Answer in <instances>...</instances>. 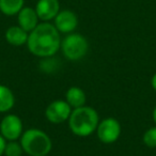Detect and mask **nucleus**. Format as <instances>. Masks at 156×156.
<instances>
[{
    "label": "nucleus",
    "instance_id": "nucleus-1",
    "mask_svg": "<svg viewBox=\"0 0 156 156\" xmlns=\"http://www.w3.org/2000/svg\"><path fill=\"white\" fill-rule=\"evenodd\" d=\"M61 33L54 24L42 22L29 32L27 47L28 50L37 58L54 57L61 48Z\"/></svg>",
    "mask_w": 156,
    "mask_h": 156
},
{
    "label": "nucleus",
    "instance_id": "nucleus-2",
    "mask_svg": "<svg viewBox=\"0 0 156 156\" xmlns=\"http://www.w3.org/2000/svg\"><path fill=\"white\" fill-rule=\"evenodd\" d=\"M67 122L69 129L75 136L89 137L95 133L100 123V117L95 109L85 105L73 109Z\"/></svg>",
    "mask_w": 156,
    "mask_h": 156
},
{
    "label": "nucleus",
    "instance_id": "nucleus-3",
    "mask_svg": "<svg viewBox=\"0 0 156 156\" xmlns=\"http://www.w3.org/2000/svg\"><path fill=\"white\" fill-rule=\"evenodd\" d=\"M20 142L24 153L29 156H47L52 150V140L47 133L40 128L24 130Z\"/></svg>",
    "mask_w": 156,
    "mask_h": 156
},
{
    "label": "nucleus",
    "instance_id": "nucleus-4",
    "mask_svg": "<svg viewBox=\"0 0 156 156\" xmlns=\"http://www.w3.org/2000/svg\"><path fill=\"white\" fill-rule=\"evenodd\" d=\"M60 49L69 61H79L89 51V42L80 33L72 32L62 39Z\"/></svg>",
    "mask_w": 156,
    "mask_h": 156
},
{
    "label": "nucleus",
    "instance_id": "nucleus-5",
    "mask_svg": "<svg viewBox=\"0 0 156 156\" xmlns=\"http://www.w3.org/2000/svg\"><path fill=\"white\" fill-rule=\"evenodd\" d=\"M95 133L101 142L105 144L115 143L121 136V123L115 118H105L103 120H100Z\"/></svg>",
    "mask_w": 156,
    "mask_h": 156
},
{
    "label": "nucleus",
    "instance_id": "nucleus-6",
    "mask_svg": "<svg viewBox=\"0 0 156 156\" xmlns=\"http://www.w3.org/2000/svg\"><path fill=\"white\" fill-rule=\"evenodd\" d=\"M24 133V124L18 115L9 113L0 122V134L7 141L18 140Z\"/></svg>",
    "mask_w": 156,
    "mask_h": 156
},
{
    "label": "nucleus",
    "instance_id": "nucleus-7",
    "mask_svg": "<svg viewBox=\"0 0 156 156\" xmlns=\"http://www.w3.org/2000/svg\"><path fill=\"white\" fill-rule=\"evenodd\" d=\"M72 107L65 100L52 101L45 109V118L47 121L55 125L64 123L69 120L72 113Z\"/></svg>",
    "mask_w": 156,
    "mask_h": 156
},
{
    "label": "nucleus",
    "instance_id": "nucleus-8",
    "mask_svg": "<svg viewBox=\"0 0 156 156\" xmlns=\"http://www.w3.org/2000/svg\"><path fill=\"white\" fill-rule=\"evenodd\" d=\"M54 26L63 34H69L76 30L78 26V17L71 10H60L54 20Z\"/></svg>",
    "mask_w": 156,
    "mask_h": 156
},
{
    "label": "nucleus",
    "instance_id": "nucleus-9",
    "mask_svg": "<svg viewBox=\"0 0 156 156\" xmlns=\"http://www.w3.org/2000/svg\"><path fill=\"white\" fill-rule=\"evenodd\" d=\"M34 9L42 22L54 20L61 10L59 0H39Z\"/></svg>",
    "mask_w": 156,
    "mask_h": 156
},
{
    "label": "nucleus",
    "instance_id": "nucleus-10",
    "mask_svg": "<svg viewBox=\"0 0 156 156\" xmlns=\"http://www.w3.org/2000/svg\"><path fill=\"white\" fill-rule=\"evenodd\" d=\"M40 18L34 8L24 7L17 14V25L27 32H31L40 24Z\"/></svg>",
    "mask_w": 156,
    "mask_h": 156
},
{
    "label": "nucleus",
    "instance_id": "nucleus-11",
    "mask_svg": "<svg viewBox=\"0 0 156 156\" xmlns=\"http://www.w3.org/2000/svg\"><path fill=\"white\" fill-rule=\"evenodd\" d=\"M28 35L29 33L25 31L23 28H20L18 25L16 26H11L5 30V41L12 46H23L26 45L27 41H28Z\"/></svg>",
    "mask_w": 156,
    "mask_h": 156
},
{
    "label": "nucleus",
    "instance_id": "nucleus-12",
    "mask_svg": "<svg viewBox=\"0 0 156 156\" xmlns=\"http://www.w3.org/2000/svg\"><path fill=\"white\" fill-rule=\"evenodd\" d=\"M65 101L72 107V109L79 108L87 104V94L80 87L73 86L65 92Z\"/></svg>",
    "mask_w": 156,
    "mask_h": 156
},
{
    "label": "nucleus",
    "instance_id": "nucleus-13",
    "mask_svg": "<svg viewBox=\"0 0 156 156\" xmlns=\"http://www.w3.org/2000/svg\"><path fill=\"white\" fill-rule=\"evenodd\" d=\"M15 105V95L8 86L0 85V113H7Z\"/></svg>",
    "mask_w": 156,
    "mask_h": 156
},
{
    "label": "nucleus",
    "instance_id": "nucleus-14",
    "mask_svg": "<svg viewBox=\"0 0 156 156\" xmlns=\"http://www.w3.org/2000/svg\"><path fill=\"white\" fill-rule=\"evenodd\" d=\"M25 7V0H0V12L5 16L17 15Z\"/></svg>",
    "mask_w": 156,
    "mask_h": 156
},
{
    "label": "nucleus",
    "instance_id": "nucleus-15",
    "mask_svg": "<svg viewBox=\"0 0 156 156\" xmlns=\"http://www.w3.org/2000/svg\"><path fill=\"white\" fill-rule=\"evenodd\" d=\"M24 153V150L22 147L20 142H18L17 140L13 141H7L5 149V156H22V154Z\"/></svg>",
    "mask_w": 156,
    "mask_h": 156
},
{
    "label": "nucleus",
    "instance_id": "nucleus-16",
    "mask_svg": "<svg viewBox=\"0 0 156 156\" xmlns=\"http://www.w3.org/2000/svg\"><path fill=\"white\" fill-rule=\"evenodd\" d=\"M142 141L144 145H147L150 149L156 147V125L147 128L142 136Z\"/></svg>",
    "mask_w": 156,
    "mask_h": 156
},
{
    "label": "nucleus",
    "instance_id": "nucleus-17",
    "mask_svg": "<svg viewBox=\"0 0 156 156\" xmlns=\"http://www.w3.org/2000/svg\"><path fill=\"white\" fill-rule=\"evenodd\" d=\"M40 67L44 73H54L56 72L58 65H57V61L54 59V57H49V58H44L42 60Z\"/></svg>",
    "mask_w": 156,
    "mask_h": 156
},
{
    "label": "nucleus",
    "instance_id": "nucleus-18",
    "mask_svg": "<svg viewBox=\"0 0 156 156\" xmlns=\"http://www.w3.org/2000/svg\"><path fill=\"white\" fill-rule=\"evenodd\" d=\"M5 144H7V140H5L2 135L0 134V156H2L5 154Z\"/></svg>",
    "mask_w": 156,
    "mask_h": 156
},
{
    "label": "nucleus",
    "instance_id": "nucleus-19",
    "mask_svg": "<svg viewBox=\"0 0 156 156\" xmlns=\"http://www.w3.org/2000/svg\"><path fill=\"white\" fill-rule=\"evenodd\" d=\"M151 87H152V89L156 92V73L154 74L151 78Z\"/></svg>",
    "mask_w": 156,
    "mask_h": 156
},
{
    "label": "nucleus",
    "instance_id": "nucleus-20",
    "mask_svg": "<svg viewBox=\"0 0 156 156\" xmlns=\"http://www.w3.org/2000/svg\"><path fill=\"white\" fill-rule=\"evenodd\" d=\"M152 119H153L154 123H155V125H156V106L154 107L153 112H152Z\"/></svg>",
    "mask_w": 156,
    "mask_h": 156
}]
</instances>
